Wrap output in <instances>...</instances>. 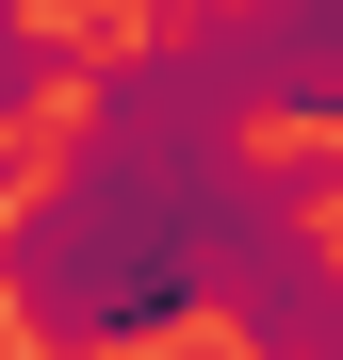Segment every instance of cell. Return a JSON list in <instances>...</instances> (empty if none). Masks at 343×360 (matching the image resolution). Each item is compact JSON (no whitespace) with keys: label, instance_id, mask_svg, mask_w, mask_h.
<instances>
[{"label":"cell","instance_id":"cell-1","mask_svg":"<svg viewBox=\"0 0 343 360\" xmlns=\"http://www.w3.org/2000/svg\"><path fill=\"white\" fill-rule=\"evenodd\" d=\"M246 229H262V148L229 115V82L196 49L131 33L82 66L49 180L0 197V311L33 360H147L229 295Z\"/></svg>","mask_w":343,"mask_h":360},{"label":"cell","instance_id":"cell-2","mask_svg":"<svg viewBox=\"0 0 343 360\" xmlns=\"http://www.w3.org/2000/svg\"><path fill=\"white\" fill-rule=\"evenodd\" d=\"M196 66L246 131H343V0H213Z\"/></svg>","mask_w":343,"mask_h":360},{"label":"cell","instance_id":"cell-3","mask_svg":"<svg viewBox=\"0 0 343 360\" xmlns=\"http://www.w3.org/2000/svg\"><path fill=\"white\" fill-rule=\"evenodd\" d=\"M213 328L246 360H343V246H327V213H262L246 246H229Z\"/></svg>","mask_w":343,"mask_h":360},{"label":"cell","instance_id":"cell-4","mask_svg":"<svg viewBox=\"0 0 343 360\" xmlns=\"http://www.w3.org/2000/svg\"><path fill=\"white\" fill-rule=\"evenodd\" d=\"M82 66H98L82 33H49V17H0V148H17V131H49V115L82 98Z\"/></svg>","mask_w":343,"mask_h":360},{"label":"cell","instance_id":"cell-5","mask_svg":"<svg viewBox=\"0 0 343 360\" xmlns=\"http://www.w3.org/2000/svg\"><path fill=\"white\" fill-rule=\"evenodd\" d=\"M17 17H33V0H17Z\"/></svg>","mask_w":343,"mask_h":360}]
</instances>
